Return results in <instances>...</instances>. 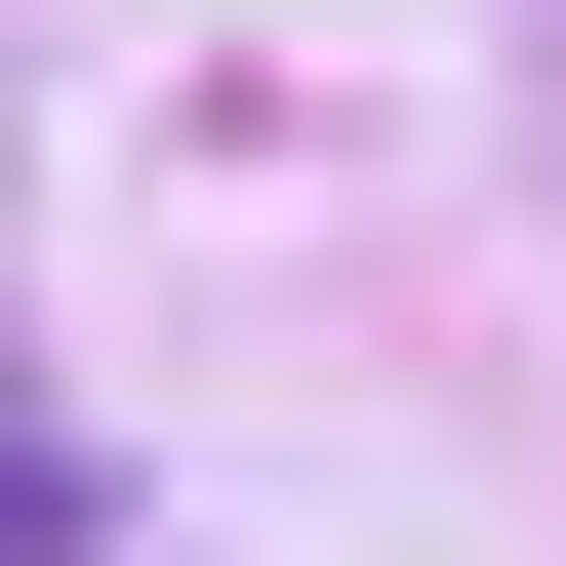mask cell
Here are the masks:
<instances>
[{
    "mask_svg": "<svg viewBox=\"0 0 566 566\" xmlns=\"http://www.w3.org/2000/svg\"><path fill=\"white\" fill-rule=\"evenodd\" d=\"M0 566H82V446H41V405H0Z\"/></svg>",
    "mask_w": 566,
    "mask_h": 566,
    "instance_id": "obj_1",
    "label": "cell"
}]
</instances>
